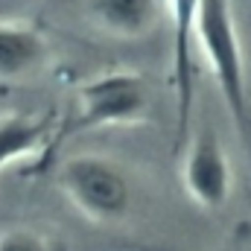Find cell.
Returning <instances> with one entry per match:
<instances>
[{"mask_svg": "<svg viewBox=\"0 0 251 251\" xmlns=\"http://www.w3.org/2000/svg\"><path fill=\"white\" fill-rule=\"evenodd\" d=\"M190 41H196L199 53L204 56L225 108L251 152V94L231 0H193Z\"/></svg>", "mask_w": 251, "mask_h": 251, "instance_id": "cell-1", "label": "cell"}, {"mask_svg": "<svg viewBox=\"0 0 251 251\" xmlns=\"http://www.w3.org/2000/svg\"><path fill=\"white\" fill-rule=\"evenodd\" d=\"M149 111V94L137 73L108 70L79 85L76 111L67 123V134L111 128V126H134Z\"/></svg>", "mask_w": 251, "mask_h": 251, "instance_id": "cell-3", "label": "cell"}, {"mask_svg": "<svg viewBox=\"0 0 251 251\" xmlns=\"http://www.w3.org/2000/svg\"><path fill=\"white\" fill-rule=\"evenodd\" d=\"M0 251H50V243L26 228H12L0 234Z\"/></svg>", "mask_w": 251, "mask_h": 251, "instance_id": "cell-9", "label": "cell"}, {"mask_svg": "<svg viewBox=\"0 0 251 251\" xmlns=\"http://www.w3.org/2000/svg\"><path fill=\"white\" fill-rule=\"evenodd\" d=\"M59 187L91 222H120L131 207V184L123 167L102 155H73L59 167Z\"/></svg>", "mask_w": 251, "mask_h": 251, "instance_id": "cell-2", "label": "cell"}, {"mask_svg": "<svg viewBox=\"0 0 251 251\" xmlns=\"http://www.w3.org/2000/svg\"><path fill=\"white\" fill-rule=\"evenodd\" d=\"M47 38L35 26L0 21V82H18L32 76L47 62Z\"/></svg>", "mask_w": 251, "mask_h": 251, "instance_id": "cell-5", "label": "cell"}, {"mask_svg": "<svg viewBox=\"0 0 251 251\" xmlns=\"http://www.w3.org/2000/svg\"><path fill=\"white\" fill-rule=\"evenodd\" d=\"M85 6L94 24L117 38L146 35L161 15L158 0H85Z\"/></svg>", "mask_w": 251, "mask_h": 251, "instance_id": "cell-6", "label": "cell"}, {"mask_svg": "<svg viewBox=\"0 0 251 251\" xmlns=\"http://www.w3.org/2000/svg\"><path fill=\"white\" fill-rule=\"evenodd\" d=\"M190 18H193V0H173V85L178 97V143L187 137L190 128V97H193V79H190Z\"/></svg>", "mask_w": 251, "mask_h": 251, "instance_id": "cell-7", "label": "cell"}, {"mask_svg": "<svg viewBox=\"0 0 251 251\" xmlns=\"http://www.w3.org/2000/svg\"><path fill=\"white\" fill-rule=\"evenodd\" d=\"M181 187L190 201L207 213L222 210L228 204L231 187H234L231 161L213 128H201L193 137H184Z\"/></svg>", "mask_w": 251, "mask_h": 251, "instance_id": "cell-4", "label": "cell"}, {"mask_svg": "<svg viewBox=\"0 0 251 251\" xmlns=\"http://www.w3.org/2000/svg\"><path fill=\"white\" fill-rule=\"evenodd\" d=\"M47 134H50V120L26 117V114L0 117V170L41 152Z\"/></svg>", "mask_w": 251, "mask_h": 251, "instance_id": "cell-8", "label": "cell"}]
</instances>
